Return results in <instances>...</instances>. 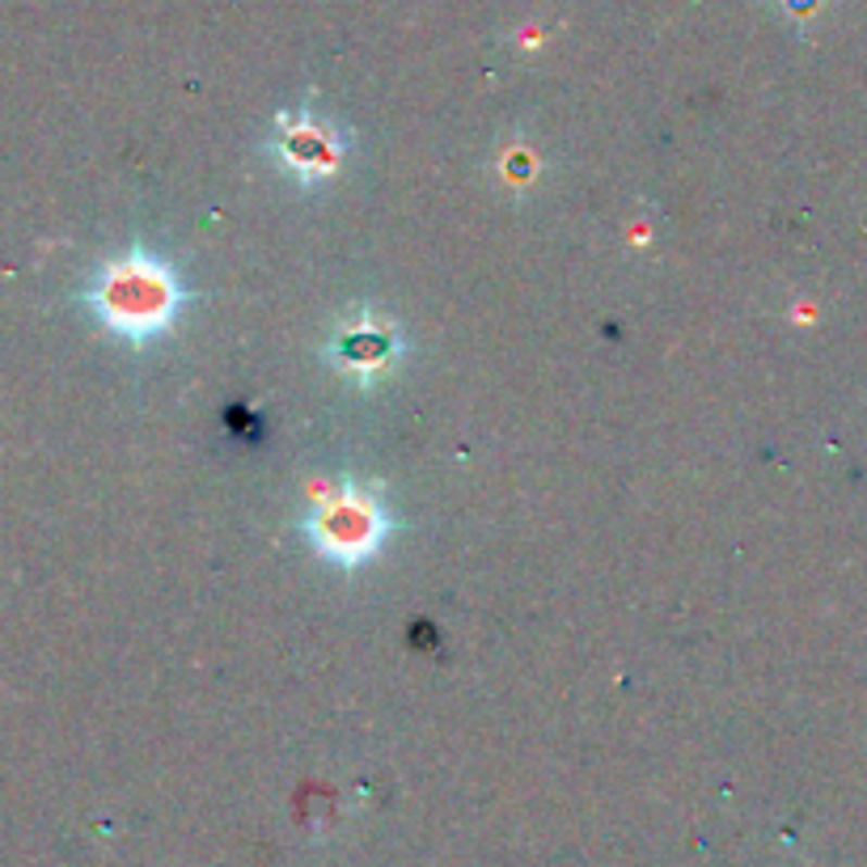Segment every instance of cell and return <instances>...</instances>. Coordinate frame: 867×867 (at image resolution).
Instances as JSON below:
<instances>
[{
  "instance_id": "cell-4",
  "label": "cell",
  "mask_w": 867,
  "mask_h": 867,
  "mask_svg": "<svg viewBox=\"0 0 867 867\" xmlns=\"http://www.w3.org/2000/svg\"><path fill=\"white\" fill-rule=\"evenodd\" d=\"M267 153L301 187H322L339 169L343 153H348V131L335 127L330 118L310 115V111H284L276 118Z\"/></svg>"
},
{
  "instance_id": "cell-3",
  "label": "cell",
  "mask_w": 867,
  "mask_h": 867,
  "mask_svg": "<svg viewBox=\"0 0 867 867\" xmlns=\"http://www.w3.org/2000/svg\"><path fill=\"white\" fill-rule=\"evenodd\" d=\"M402 330L386 314L368 310V305H355L352 314L343 317L335 330H330V343H326V360L355 381L360 390L377 386L386 373H394L398 360H402Z\"/></svg>"
},
{
  "instance_id": "cell-1",
  "label": "cell",
  "mask_w": 867,
  "mask_h": 867,
  "mask_svg": "<svg viewBox=\"0 0 867 867\" xmlns=\"http://www.w3.org/2000/svg\"><path fill=\"white\" fill-rule=\"evenodd\" d=\"M80 305L127 348H149L174 330V322L191 305V288L161 254L131 246L98 263V272L80 288Z\"/></svg>"
},
{
  "instance_id": "cell-2",
  "label": "cell",
  "mask_w": 867,
  "mask_h": 867,
  "mask_svg": "<svg viewBox=\"0 0 867 867\" xmlns=\"http://www.w3.org/2000/svg\"><path fill=\"white\" fill-rule=\"evenodd\" d=\"M301 533L317 551V558H326L330 567L355 571L368 558H377L381 546L390 542L394 516L355 478H343L335 491L317 495L310 504V513L301 516Z\"/></svg>"
}]
</instances>
